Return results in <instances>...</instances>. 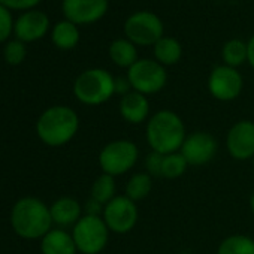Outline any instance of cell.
Masks as SVG:
<instances>
[{
  "instance_id": "1",
  "label": "cell",
  "mask_w": 254,
  "mask_h": 254,
  "mask_svg": "<svg viewBox=\"0 0 254 254\" xmlns=\"http://www.w3.org/2000/svg\"><path fill=\"white\" fill-rule=\"evenodd\" d=\"M187 136L183 118L171 109H160L153 114L145 126V138L151 151L159 154L178 153Z\"/></svg>"
},
{
  "instance_id": "2",
  "label": "cell",
  "mask_w": 254,
  "mask_h": 254,
  "mask_svg": "<svg viewBox=\"0 0 254 254\" xmlns=\"http://www.w3.org/2000/svg\"><path fill=\"white\" fill-rule=\"evenodd\" d=\"M79 130L78 114L66 105L45 109L36 121L38 138L48 147L59 148L69 144Z\"/></svg>"
},
{
  "instance_id": "3",
  "label": "cell",
  "mask_w": 254,
  "mask_h": 254,
  "mask_svg": "<svg viewBox=\"0 0 254 254\" xmlns=\"http://www.w3.org/2000/svg\"><path fill=\"white\" fill-rule=\"evenodd\" d=\"M14 232L24 239H42L54 226L50 206L38 197H23L11 211Z\"/></svg>"
},
{
  "instance_id": "4",
  "label": "cell",
  "mask_w": 254,
  "mask_h": 254,
  "mask_svg": "<svg viewBox=\"0 0 254 254\" xmlns=\"http://www.w3.org/2000/svg\"><path fill=\"white\" fill-rule=\"evenodd\" d=\"M114 82L115 76H112L106 69H87L75 79L73 94L87 106H99L106 103L115 94Z\"/></svg>"
},
{
  "instance_id": "5",
  "label": "cell",
  "mask_w": 254,
  "mask_h": 254,
  "mask_svg": "<svg viewBox=\"0 0 254 254\" xmlns=\"http://www.w3.org/2000/svg\"><path fill=\"white\" fill-rule=\"evenodd\" d=\"M139 148L130 139H115L105 144L99 153L97 162L102 174L120 177L130 172L139 160Z\"/></svg>"
},
{
  "instance_id": "6",
  "label": "cell",
  "mask_w": 254,
  "mask_h": 254,
  "mask_svg": "<svg viewBox=\"0 0 254 254\" xmlns=\"http://www.w3.org/2000/svg\"><path fill=\"white\" fill-rule=\"evenodd\" d=\"M72 238L81 254H100L109 241V229L102 217L82 215L72 227Z\"/></svg>"
},
{
  "instance_id": "7",
  "label": "cell",
  "mask_w": 254,
  "mask_h": 254,
  "mask_svg": "<svg viewBox=\"0 0 254 254\" xmlns=\"http://www.w3.org/2000/svg\"><path fill=\"white\" fill-rule=\"evenodd\" d=\"M165 26L159 15L148 11L132 14L124 23V35L136 47H154L163 38Z\"/></svg>"
},
{
  "instance_id": "8",
  "label": "cell",
  "mask_w": 254,
  "mask_h": 254,
  "mask_svg": "<svg viewBox=\"0 0 254 254\" xmlns=\"http://www.w3.org/2000/svg\"><path fill=\"white\" fill-rule=\"evenodd\" d=\"M132 88L141 94L150 96L162 91L168 82L166 67L153 59H139L133 66L127 69Z\"/></svg>"
},
{
  "instance_id": "9",
  "label": "cell",
  "mask_w": 254,
  "mask_h": 254,
  "mask_svg": "<svg viewBox=\"0 0 254 254\" xmlns=\"http://www.w3.org/2000/svg\"><path fill=\"white\" fill-rule=\"evenodd\" d=\"M102 218L108 226L109 232L117 235H126L132 232L139 220V209L136 202L126 194L115 196L111 202L103 206Z\"/></svg>"
},
{
  "instance_id": "10",
  "label": "cell",
  "mask_w": 254,
  "mask_h": 254,
  "mask_svg": "<svg viewBox=\"0 0 254 254\" xmlns=\"http://www.w3.org/2000/svg\"><path fill=\"white\" fill-rule=\"evenodd\" d=\"M244 88V78L238 69L220 64L215 66L208 76V91L220 102H232L238 99Z\"/></svg>"
},
{
  "instance_id": "11",
  "label": "cell",
  "mask_w": 254,
  "mask_h": 254,
  "mask_svg": "<svg viewBox=\"0 0 254 254\" xmlns=\"http://www.w3.org/2000/svg\"><path fill=\"white\" fill-rule=\"evenodd\" d=\"M218 151V142L212 133L205 130H196L189 133L180 150L189 166L208 165Z\"/></svg>"
},
{
  "instance_id": "12",
  "label": "cell",
  "mask_w": 254,
  "mask_h": 254,
  "mask_svg": "<svg viewBox=\"0 0 254 254\" xmlns=\"http://www.w3.org/2000/svg\"><path fill=\"white\" fill-rule=\"evenodd\" d=\"M226 150L233 160L247 162L254 157V121L239 120L226 135Z\"/></svg>"
},
{
  "instance_id": "13",
  "label": "cell",
  "mask_w": 254,
  "mask_h": 254,
  "mask_svg": "<svg viewBox=\"0 0 254 254\" xmlns=\"http://www.w3.org/2000/svg\"><path fill=\"white\" fill-rule=\"evenodd\" d=\"M108 0H63L62 9L67 21L73 24H93L108 12Z\"/></svg>"
},
{
  "instance_id": "14",
  "label": "cell",
  "mask_w": 254,
  "mask_h": 254,
  "mask_svg": "<svg viewBox=\"0 0 254 254\" xmlns=\"http://www.w3.org/2000/svg\"><path fill=\"white\" fill-rule=\"evenodd\" d=\"M50 29V18L47 14L38 9H30L24 12L14 24V32L15 36L21 42H32L38 41Z\"/></svg>"
},
{
  "instance_id": "15",
  "label": "cell",
  "mask_w": 254,
  "mask_h": 254,
  "mask_svg": "<svg viewBox=\"0 0 254 254\" xmlns=\"http://www.w3.org/2000/svg\"><path fill=\"white\" fill-rule=\"evenodd\" d=\"M120 115L129 124H142L150 118V102L145 94L138 91H130L120 99L118 103Z\"/></svg>"
},
{
  "instance_id": "16",
  "label": "cell",
  "mask_w": 254,
  "mask_h": 254,
  "mask_svg": "<svg viewBox=\"0 0 254 254\" xmlns=\"http://www.w3.org/2000/svg\"><path fill=\"white\" fill-rule=\"evenodd\" d=\"M50 212H51L53 223L60 229L70 227V226L73 227L84 215L82 205L76 199L69 196H63L54 200L50 206Z\"/></svg>"
},
{
  "instance_id": "17",
  "label": "cell",
  "mask_w": 254,
  "mask_h": 254,
  "mask_svg": "<svg viewBox=\"0 0 254 254\" xmlns=\"http://www.w3.org/2000/svg\"><path fill=\"white\" fill-rule=\"evenodd\" d=\"M42 254H78L72 233L64 229H51L41 239Z\"/></svg>"
},
{
  "instance_id": "18",
  "label": "cell",
  "mask_w": 254,
  "mask_h": 254,
  "mask_svg": "<svg viewBox=\"0 0 254 254\" xmlns=\"http://www.w3.org/2000/svg\"><path fill=\"white\" fill-rule=\"evenodd\" d=\"M108 54H109L111 62L115 66L126 67V69H129L139 60L136 45L132 44L127 38H120V39L112 41L109 45Z\"/></svg>"
},
{
  "instance_id": "19",
  "label": "cell",
  "mask_w": 254,
  "mask_h": 254,
  "mask_svg": "<svg viewBox=\"0 0 254 254\" xmlns=\"http://www.w3.org/2000/svg\"><path fill=\"white\" fill-rule=\"evenodd\" d=\"M154 60L159 62L162 66H174L181 60L183 47L178 39L171 36H163L154 47Z\"/></svg>"
},
{
  "instance_id": "20",
  "label": "cell",
  "mask_w": 254,
  "mask_h": 254,
  "mask_svg": "<svg viewBox=\"0 0 254 254\" xmlns=\"http://www.w3.org/2000/svg\"><path fill=\"white\" fill-rule=\"evenodd\" d=\"M153 190V177L147 172H136L126 183L124 194L133 202L144 200Z\"/></svg>"
},
{
  "instance_id": "21",
  "label": "cell",
  "mask_w": 254,
  "mask_h": 254,
  "mask_svg": "<svg viewBox=\"0 0 254 254\" xmlns=\"http://www.w3.org/2000/svg\"><path fill=\"white\" fill-rule=\"evenodd\" d=\"M51 39L54 45L60 50H72L79 42V30L76 24L63 20L57 23L51 32Z\"/></svg>"
},
{
  "instance_id": "22",
  "label": "cell",
  "mask_w": 254,
  "mask_h": 254,
  "mask_svg": "<svg viewBox=\"0 0 254 254\" xmlns=\"http://www.w3.org/2000/svg\"><path fill=\"white\" fill-rule=\"evenodd\" d=\"M215 254H254V239L248 235H229L220 241Z\"/></svg>"
},
{
  "instance_id": "23",
  "label": "cell",
  "mask_w": 254,
  "mask_h": 254,
  "mask_svg": "<svg viewBox=\"0 0 254 254\" xmlns=\"http://www.w3.org/2000/svg\"><path fill=\"white\" fill-rule=\"evenodd\" d=\"M117 196V183L115 178L108 174H100L91 184L90 197L102 203L103 206Z\"/></svg>"
},
{
  "instance_id": "24",
  "label": "cell",
  "mask_w": 254,
  "mask_h": 254,
  "mask_svg": "<svg viewBox=\"0 0 254 254\" xmlns=\"http://www.w3.org/2000/svg\"><path fill=\"white\" fill-rule=\"evenodd\" d=\"M221 59H223V64L238 69L241 64H244L248 60L247 42H244L241 39H230V41H227L223 45Z\"/></svg>"
},
{
  "instance_id": "25",
  "label": "cell",
  "mask_w": 254,
  "mask_h": 254,
  "mask_svg": "<svg viewBox=\"0 0 254 254\" xmlns=\"http://www.w3.org/2000/svg\"><path fill=\"white\" fill-rule=\"evenodd\" d=\"M189 168L187 160L183 157V154L178 153H171L163 157V166H162V178L166 180H177L186 174Z\"/></svg>"
},
{
  "instance_id": "26",
  "label": "cell",
  "mask_w": 254,
  "mask_h": 254,
  "mask_svg": "<svg viewBox=\"0 0 254 254\" xmlns=\"http://www.w3.org/2000/svg\"><path fill=\"white\" fill-rule=\"evenodd\" d=\"M26 54H27L26 45H24V42H21L20 39L8 42L6 47H5V50H3L5 60H6L9 64H12V66H17V64L23 63L24 59H26Z\"/></svg>"
},
{
  "instance_id": "27",
  "label": "cell",
  "mask_w": 254,
  "mask_h": 254,
  "mask_svg": "<svg viewBox=\"0 0 254 254\" xmlns=\"http://www.w3.org/2000/svg\"><path fill=\"white\" fill-rule=\"evenodd\" d=\"M163 154H159L156 151H150L145 157V172L151 177H160L162 178V166H163Z\"/></svg>"
},
{
  "instance_id": "28",
  "label": "cell",
  "mask_w": 254,
  "mask_h": 254,
  "mask_svg": "<svg viewBox=\"0 0 254 254\" xmlns=\"http://www.w3.org/2000/svg\"><path fill=\"white\" fill-rule=\"evenodd\" d=\"M12 29H14V23L9 9L3 5H0V42H3L9 38Z\"/></svg>"
},
{
  "instance_id": "29",
  "label": "cell",
  "mask_w": 254,
  "mask_h": 254,
  "mask_svg": "<svg viewBox=\"0 0 254 254\" xmlns=\"http://www.w3.org/2000/svg\"><path fill=\"white\" fill-rule=\"evenodd\" d=\"M39 2L41 0H0V5L11 9H30Z\"/></svg>"
},
{
  "instance_id": "30",
  "label": "cell",
  "mask_w": 254,
  "mask_h": 254,
  "mask_svg": "<svg viewBox=\"0 0 254 254\" xmlns=\"http://www.w3.org/2000/svg\"><path fill=\"white\" fill-rule=\"evenodd\" d=\"M114 88H115V94H120L121 97L126 96L127 93L133 91L132 84L127 76H115V82H114Z\"/></svg>"
},
{
  "instance_id": "31",
  "label": "cell",
  "mask_w": 254,
  "mask_h": 254,
  "mask_svg": "<svg viewBox=\"0 0 254 254\" xmlns=\"http://www.w3.org/2000/svg\"><path fill=\"white\" fill-rule=\"evenodd\" d=\"M82 209H84V215H96V217H102L103 205H102V203H99L97 200H94L93 197H90V199L84 203Z\"/></svg>"
},
{
  "instance_id": "32",
  "label": "cell",
  "mask_w": 254,
  "mask_h": 254,
  "mask_svg": "<svg viewBox=\"0 0 254 254\" xmlns=\"http://www.w3.org/2000/svg\"><path fill=\"white\" fill-rule=\"evenodd\" d=\"M247 50H248V63L250 66L254 69V35L250 38V41L247 42Z\"/></svg>"
},
{
  "instance_id": "33",
  "label": "cell",
  "mask_w": 254,
  "mask_h": 254,
  "mask_svg": "<svg viewBox=\"0 0 254 254\" xmlns=\"http://www.w3.org/2000/svg\"><path fill=\"white\" fill-rule=\"evenodd\" d=\"M250 209H251V212H253V215H254V191L251 193V196H250Z\"/></svg>"
},
{
  "instance_id": "34",
  "label": "cell",
  "mask_w": 254,
  "mask_h": 254,
  "mask_svg": "<svg viewBox=\"0 0 254 254\" xmlns=\"http://www.w3.org/2000/svg\"><path fill=\"white\" fill-rule=\"evenodd\" d=\"M251 165H253V169H254V157L251 159Z\"/></svg>"
}]
</instances>
